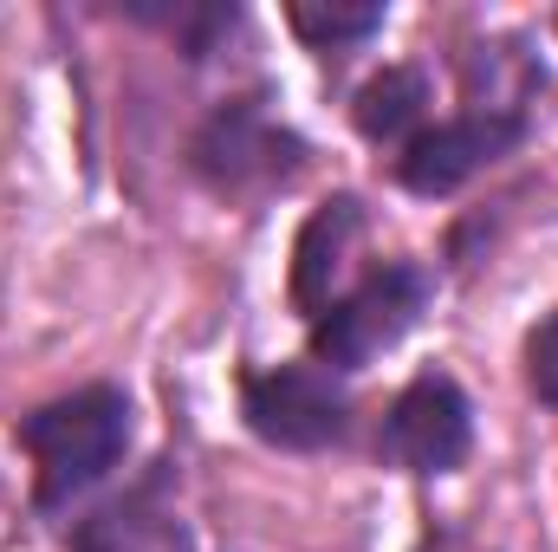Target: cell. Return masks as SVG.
<instances>
[{
  "mask_svg": "<svg viewBox=\"0 0 558 552\" xmlns=\"http://www.w3.org/2000/svg\"><path fill=\"white\" fill-rule=\"evenodd\" d=\"M13 442L33 461V501L39 514L72 507L78 494H92L131 448V397L118 384H85L65 391L52 404L20 416Z\"/></svg>",
  "mask_w": 558,
  "mask_h": 552,
  "instance_id": "1",
  "label": "cell"
},
{
  "mask_svg": "<svg viewBox=\"0 0 558 552\" xmlns=\"http://www.w3.org/2000/svg\"><path fill=\"white\" fill-rule=\"evenodd\" d=\"M435 299V274L416 261H390V267H371L357 286H344L318 319H312V364L351 377L364 364H377L390 345H403L422 325Z\"/></svg>",
  "mask_w": 558,
  "mask_h": 552,
  "instance_id": "2",
  "label": "cell"
},
{
  "mask_svg": "<svg viewBox=\"0 0 558 552\" xmlns=\"http://www.w3.org/2000/svg\"><path fill=\"white\" fill-rule=\"evenodd\" d=\"M305 156H312L305 137L286 131L267 111V92L221 98L195 124V137H189V169L215 195H267V189H286L305 169Z\"/></svg>",
  "mask_w": 558,
  "mask_h": 552,
  "instance_id": "3",
  "label": "cell"
},
{
  "mask_svg": "<svg viewBox=\"0 0 558 552\" xmlns=\"http://www.w3.org/2000/svg\"><path fill=\"white\" fill-rule=\"evenodd\" d=\"M241 422L286 455H318L351 435V391L325 364H267L241 371Z\"/></svg>",
  "mask_w": 558,
  "mask_h": 552,
  "instance_id": "4",
  "label": "cell"
},
{
  "mask_svg": "<svg viewBox=\"0 0 558 552\" xmlns=\"http://www.w3.org/2000/svg\"><path fill=\"white\" fill-rule=\"evenodd\" d=\"M533 137V118L520 105H468L441 124H422L397 156V182L410 195H454L481 169L507 163L520 143Z\"/></svg>",
  "mask_w": 558,
  "mask_h": 552,
  "instance_id": "5",
  "label": "cell"
},
{
  "mask_svg": "<svg viewBox=\"0 0 558 552\" xmlns=\"http://www.w3.org/2000/svg\"><path fill=\"white\" fill-rule=\"evenodd\" d=\"M474 455V404L448 371H422L397 391L377 429V461L403 475H454Z\"/></svg>",
  "mask_w": 558,
  "mask_h": 552,
  "instance_id": "6",
  "label": "cell"
},
{
  "mask_svg": "<svg viewBox=\"0 0 558 552\" xmlns=\"http://www.w3.org/2000/svg\"><path fill=\"white\" fill-rule=\"evenodd\" d=\"M357 241H364V202H357V195H325V202L305 215V228H299V241H292V305H299L305 319H318V312L338 299Z\"/></svg>",
  "mask_w": 558,
  "mask_h": 552,
  "instance_id": "7",
  "label": "cell"
},
{
  "mask_svg": "<svg viewBox=\"0 0 558 552\" xmlns=\"http://www.w3.org/2000/svg\"><path fill=\"white\" fill-rule=\"evenodd\" d=\"M162 481H169V461H162L143 488H131L124 501H111V507H98L92 520H78L72 552H195L189 520L162 501Z\"/></svg>",
  "mask_w": 558,
  "mask_h": 552,
  "instance_id": "8",
  "label": "cell"
},
{
  "mask_svg": "<svg viewBox=\"0 0 558 552\" xmlns=\"http://www.w3.org/2000/svg\"><path fill=\"white\" fill-rule=\"evenodd\" d=\"M428 111V72L422 65H384L377 79H364V92L351 98V124L364 143H403L422 131Z\"/></svg>",
  "mask_w": 558,
  "mask_h": 552,
  "instance_id": "9",
  "label": "cell"
},
{
  "mask_svg": "<svg viewBox=\"0 0 558 552\" xmlns=\"http://www.w3.org/2000/svg\"><path fill=\"white\" fill-rule=\"evenodd\" d=\"M124 13L143 20V26H162L189 65L215 59V52H221V39L241 26V7H169V0H162V7H149V0H124Z\"/></svg>",
  "mask_w": 558,
  "mask_h": 552,
  "instance_id": "10",
  "label": "cell"
},
{
  "mask_svg": "<svg viewBox=\"0 0 558 552\" xmlns=\"http://www.w3.org/2000/svg\"><path fill=\"white\" fill-rule=\"evenodd\" d=\"M286 20H292V33L312 52H338V46H357V39L377 33L384 26V7L377 0H364V7H344V0H292Z\"/></svg>",
  "mask_w": 558,
  "mask_h": 552,
  "instance_id": "11",
  "label": "cell"
},
{
  "mask_svg": "<svg viewBox=\"0 0 558 552\" xmlns=\"http://www.w3.org/2000/svg\"><path fill=\"white\" fill-rule=\"evenodd\" d=\"M526 391L558 410V312H546L533 332H526Z\"/></svg>",
  "mask_w": 558,
  "mask_h": 552,
  "instance_id": "12",
  "label": "cell"
}]
</instances>
